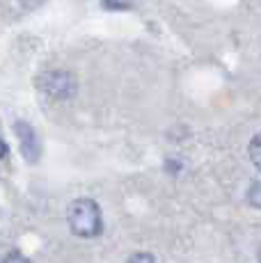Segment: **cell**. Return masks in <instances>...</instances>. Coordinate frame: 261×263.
<instances>
[{"label":"cell","mask_w":261,"mask_h":263,"mask_svg":"<svg viewBox=\"0 0 261 263\" xmlns=\"http://www.w3.org/2000/svg\"><path fill=\"white\" fill-rule=\"evenodd\" d=\"M69 229L78 236V238H97L103 231V215L101 209L94 199H76L67 211Z\"/></svg>","instance_id":"6da1fadb"},{"label":"cell","mask_w":261,"mask_h":263,"mask_svg":"<svg viewBox=\"0 0 261 263\" xmlns=\"http://www.w3.org/2000/svg\"><path fill=\"white\" fill-rule=\"evenodd\" d=\"M39 89L44 94H48L51 99L58 101H67L76 94V78L71 71H64V69H51V71H44L37 80Z\"/></svg>","instance_id":"7a4b0ae2"},{"label":"cell","mask_w":261,"mask_h":263,"mask_svg":"<svg viewBox=\"0 0 261 263\" xmlns=\"http://www.w3.org/2000/svg\"><path fill=\"white\" fill-rule=\"evenodd\" d=\"M16 135H18V140H21L23 156H26L30 163H34V160L39 158V142H37L34 128L30 124H26V121H16Z\"/></svg>","instance_id":"3957f363"},{"label":"cell","mask_w":261,"mask_h":263,"mask_svg":"<svg viewBox=\"0 0 261 263\" xmlns=\"http://www.w3.org/2000/svg\"><path fill=\"white\" fill-rule=\"evenodd\" d=\"M250 160L261 170V133L254 135L252 142H250Z\"/></svg>","instance_id":"277c9868"},{"label":"cell","mask_w":261,"mask_h":263,"mask_svg":"<svg viewBox=\"0 0 261 263\" xmlns=\"http://www.w3.org/2000/svg\"><path fill=\"white\" fill-rule=\"evenodd\" d=\"M248 201L254 209H261V181H254L248 190Z\"/></svg>","instance_id":"5b68a950"},{"label":"cell","mask_w":261,"mask_h":263,"mask_svg":"<svg viewBox=\"0 0 261 263\" xmlns=\"http://www.w3.org/2000/svg\"><path fill=\"white\" fill-rule=\"evenodd\" d=\"M126 263H156V259H154L149 252H135Z\"/></svg>","instance_id":"8992f818"},{"label":"cell","mask_w":261,"mask_h":263,"mask_svg":"<svg viewBox=\"0 0 261 263\" xmlns=\"http://www.w3.org/2000/svg\"><path fill=\"white\" fill-rule=\"evenodd\" d=\"M0 263H32V261H30L28 256H23L21 252H9V254L5 256Z\"/></svg>","instance_id":"52a82bcc"},{"label":"cell","mask_w":261,"mask_h":263,"mask_svg":"<svg viewBox=\"0 0 261 263\" xmlns=\"http://www.w3.org/2000/svg\"><path fill=\"white\" fill-rule=\"evenodd\" d=\"M7 156V144H5V140L0 138V158H5Z\"/></svg>","instance_id":"ba28073f"},{"label":"cell","mask_w":261,"mask_h":263,"mask_svg":"<svg viewBox=\"0 0 261 263\" xmlns=\"http://www.w3.org/2000/svg\"><path fill=\"white\" fill-rule=\"evenodd\" d=\"M259 263H261V250H259Z\"/></svg>","instance_id":"9c48e42d"}]
</instances>
